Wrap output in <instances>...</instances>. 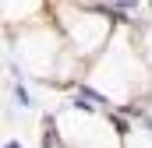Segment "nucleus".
<instances>
[{
	"label": "nucleus",
	"instance_id": "f257e3e1",
	"mask_svg": "<svg viewBox=\"0 0 152 148\" xmlns=\"http://www.w3.org/2000/svg\"><path fill=\"white\" fill-rule=\"evenodd\" d=\"M53 145H57V134H53V120L46 116L42 120V148H53Z\"/></svg>",
	"mask_w": 152,
	"mask_h": 148
},
{
	"label": "nucleus",
	"instance_id": "f03ea898",
	"mask_svg": "<svg viewBox=\"0 0 152 148\" xmlns=\"http://www.w3.org/2000/svg\"><path fill=\"white\" fill-rule=\"evenodd\" d=\"M14 95H18V102H21V106H32V99H28V92H25V88H21V85H18V88H14Z\"/></svg>",
	"mask_w": 152,
	"mask_h": 148
},
{
	"label": "nucleus",
	"instance_id": "7ed1b4c3",
	"mask_svg": "<svg viewBox=\"0 0 152 148\" xmlns=\"http://www.w3.org/2000/svg\"><path fill=\"white\" fill-rule=\"evenodd\" d=\"M117 7H138V0H117Z\"/></svg>",
	"mask_w": 152,
	"mask_h": 148
}]
</instances>
